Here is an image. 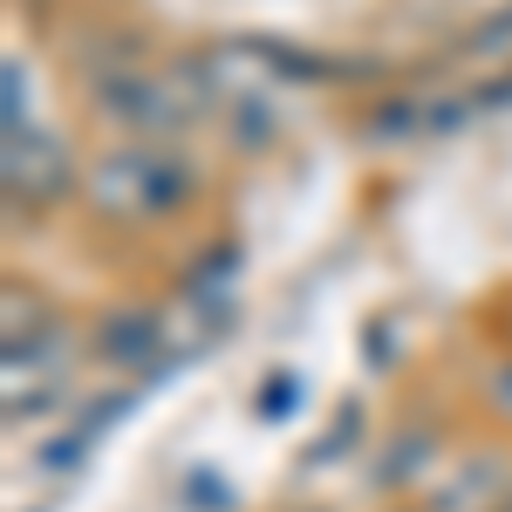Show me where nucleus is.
<instances>
[{
	"mask_svg": "<svg viewBox=\"0 0 512 512\" xmlns=\"http://www.w3.org/2000/svg\"><path fill=\"white\" fill-rule=\"evenodd\" d=\"M198 198V164L178 144H103L82 164V205L103 226H164Z\"/></svg>",
	"mask_w": 512,
	"mask_h": 512,
	"instance_id": "1",
	"label": "nucleus"
},
{
	"mask_svg": "<svg viewBox=\"0 0 512 512\" xmlns=\"http://www.w3.org/2000/svg\"><path fill=\"white\" fill-rule=\"evenodd\" d=\"M69 192H82V171L69 158V144L41 123H21L7 130V205H28V212H48Z\"/></svg>",
	"mask_w": 512,
	"mask_h": 512,
	"instance_id": "2",
	"label": "nucleus"
},
{
	"mask_svg": "<svg viewBox=\"0 0 512 512\" xmlns=\"http://www.w3.org/2000/svg\"><path fill=\"white\" fill-rule=\"evenodd\" d=\"M158 349H164V315L158 308H137V301L110 308V315L89 328V355L103 369H144Z\"/></svg>",
	"mask_w": 512,
	"mask_h": 512,
	"instance_id": "3",
	"label": "nucleus"
},
{
	"mask_svg": "<svg viewBox=\"0 0 512 512\" xmlns=\"http://www.w3.org/2000/svg\"><path fill=\"white\" fill-rule=\"evenodd\" d=\"M485 410H492V417H499V424H512V355H499V362H492V369H485Z\"/></svg>",
	"mask_w": 512,
	"mask_h": 512,
	"instance_id": "4",
	"label": "nucleus"
},
{
	"mask_svg": "<svg viewBox=\"0 0 512 512\" xmlns=\"http://www.w3.org/2000/svg\"><path fill=\"white\" fill-rule=\"evenodd\" d=\"M294 396H308V390H301V376H274V383L260 390V417H267V424H280V417L294 410Z\"/></svg>",
	"mask_w": 512,
	"mask_h": 512,
	"instance_id": "5",
	"label": "nucleus"
},
{
	"mask_svg": "<svg viewBox=\"0 0 512 512\" xmlns=\"http://www.w3.org/2000/svg\"><path fill=\"white\" fill-rule=\"evenodd\" d=\"M492 512H512V485H506V499H499V506H492Z\"/></svg>",
	"mask_w": 512,
	"mask_h": 512,
	"instance_id": "6",
	"label": "nucleus"
}]
</instances>
